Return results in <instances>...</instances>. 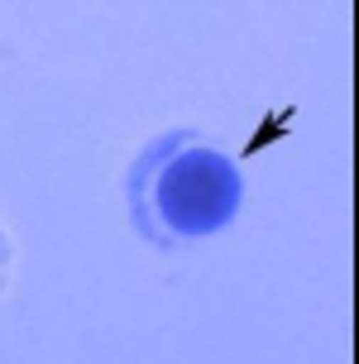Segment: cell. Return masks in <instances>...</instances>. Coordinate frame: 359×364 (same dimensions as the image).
Instances as JSON below:
<instances>
[{"label": "cell", "mask_w": 359, "mask_h": 364, "mask_svg": "<svg viewBox=\"0 0 359 364\" xmlns=\"http://www.w3.org/2000/svg\"><path fill=\"white\" fill-rule=\"evenodd\" d=\"M245 182L240 164L220 149H206L187 134H163L154 149H144L134 178H129V206L144 240L159 250H178L187 240H206L225 230L240 211Z\"/></svg>", "instance_id": "6da1fadb"}, {"label": "cell", "mask_w": 359, "mask_h": 364, "mask_svg": "<svg viewBox=\"0 0 359 364\" xmlns=\"http://www.w3.org/2000/svg\"><path fill=\"white\" fill-rule=\"evenodd\" d=\"M292 115H297V110L287 106V110H278L273 120H264V125H259V134H254L250 144H245V154H259V149H264V144H273V139H283V129L292 125Z\"/></svg>", "instance_id": "7a4b0ae2"}, {"label": "cell", "mask_w": 359, "mask_h": 364, "mask_svg": "<svg viewBox=\"0 0 359 364\" xmlns=\"http://www.w3.org/2000/svg\"><path fill=\"white\" fill-rule=\"evenodd\" d=\"M5 278H10V240L0 230V288H5Z\"/></svg>", "instance_id": "3957f363"}]
</instances>
